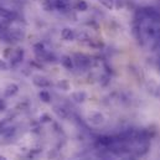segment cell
<instances>
[{"instance_id": "cell-13", "label": "cell", "mask_w": 160, "mask_h": 160, "mask_svg": "<svg viewBox=\"0 0 160 160\" xmlns=\"http://www.w3.org/2000/svg\"><path fill=\"white\" fill-rule=\"evenodd\" d=\"M0 160H6V159H5V157H2V155H0Z\"/></svg>"}, {"instance_id": "cell-5", "label": "cell", "mask_w": 160, "mask_h": 160, "mask_svg": "<svg viewBox=\"0 0 160 160\" xmlns=\"http://www.w3.org/2000/svg\"><path fill=\"white\" fill-rule=\"evenodd\" d=\"M61 62H62L63 67H66V68H68V70H71V68L73 67V62H72V58H71L70 56H63L62 60H61Z\"/></svg>"}, {"instance_id": "cell-9", "label": "cell", "mask_w": 160, "mask_h": 160, "mask_svg": "<svg viewBox=\"0 0 160 160\" xmlns=\"http://www.w3.org/2000/svg\"><path fill=\"white\" fill-rule=\"evenodd\" d=\"M76 8H77V10H80V11H86V10L88 9V5H87V2H86L84 0H80V1L77 2Z\"/></svg>"}, {"instance_id": "cell-10", "label": "cell", "mask_w": 160, "mask_h": 160, "mask_svg": "<svg viewBox=\"0 0 160 160\" xmlns=\"http://www.w3.org/2000/svg\"><path fill=\"white\" fill-rule=\"evenodd\" d=\"M99 2L101 4H103L106 8H108V9H113V0H99Z\"/></svg>"}, {"instance_id": "cell-8", "label": "cell", "mask_w": 160, "mask_h": 160, "mask_svg": "<svg viewBox=\"0 0 160 160\" xmlns=\"http://www.w3.org/2000/svg\"><path fill=\"white\" fill-rule=\"evenodd\" d=\"M39 97L41 98V101H43V102H46V103H48V102L51 101V96H50V93L46 92V91H41L40 93H39Z\"/></svg>"}, {"instance_id": "cell-7", "label": "cell", "mask_w": 160, "mask_h": 160, "mask_svg": "<svg viewBox=\"0 0 160 160\" xmlns=\"http://www.w3.org/2000/svg\"><path fill=\"white\" fill-rule=\"evenodd\" d=\"M72 98L76 102H83L86 99V93L84 92H76V93L72 94Z\"/></svg>"}, {"instance_id": "cell-6", "label": "cell", "mask_w": 160, "mask_h": 160, "mask_svg": "<svg viewBox=\"0 0 160 160\" xmlns=\"http://www.w3.org/2000/svg\"><path fill=\"white\" fill-rule=\"evenodd\" d=\"M22 55H24V51L22 50H16V52H15V55H14V57H12V62H14V65H16V63H19L21 60H22Z\"/></svg>"}, {"instance_id": "cell-3", "label": "cell", "mask_w": 160, "mask_h": 160, "mask_svg": "<svg viewBox=\"0 0 160 160\" xmlns=\"http://www.w3.org/2000/svg\"><path fill=\"white\" fill-rule=\"evenodd\" d=\"M61 36L63 40H72L75 34H73V30L70 29V28H65L62 31H61Z\"/></svg>"}, {"instance_id": "cell-4", "label": "cell", "mask_w": 160, "mask_h": 160, "mask_svg": "<svg viewBox=\"0 0 160 160\" xmlns=\"http://www.w3.org/2000/svg\"><path fill=\"white\" fill-rule=\"evenodd\" d=\"M34 83L36 86H39V87H47V86H50V82L46 80L45 77H40V76H36L34 78Z\"/></svg>"}, {"instance_id": "cell-1", "label": "cell", "mask_w": 160, "mask_h": 160, "mask_svg": "<svg viewBox=\"0 0 160 160\" xmlns=\"http://www.w3.org/2000/svg\"><path fill=\"white\" fill-rule=\"evenodd\" d=\"M0 16L5 20H14L16 18V14L6 8H0Z\"/></svg>"}, {"instance_id": "cell-12", "label": "cell", "mask_w": 160, "mask_h": 160, "mask_svg": "<svg viewBox=\"0 0 160 160\" xmlns=\"http://www.w3.org/2000/svg\"><path fill=\"white\" fill-rule=\"evenodd\" d=\"M4 29V25H2V22H0V31Z\"/></svg>"}, {"instance_id": "cell-2", "label": "cell", "mask_w": 160, "mask_h": 160, "mask_svg": "<svg viewBox=\"0 0 160 160\" xmlns=\"http://www.w3.org/2000/svg\"><path fill=\"white\" fill-rule=\"evenodd\" d=\"M18 91H19L18 84H15V83H10V84H8V87H6V89H5V96H6V97H11V96L16 94Z\"/></svg>"}, {"instance_id": "cell-11", "label": "cell", "mask_w": 160, "mask_h": 160, "mask_svg": "<svg viewBox=\"0 0 160 160\" xmlns=\"http://www.w3.org/2000/svg\"><path fill=\"white\" fill-rule=\"evenodd\" d=\"M0 67H1L2 70H6V68H8V66H6V63H5L4 61H0Z\"/></svg>"}]
</instances>
